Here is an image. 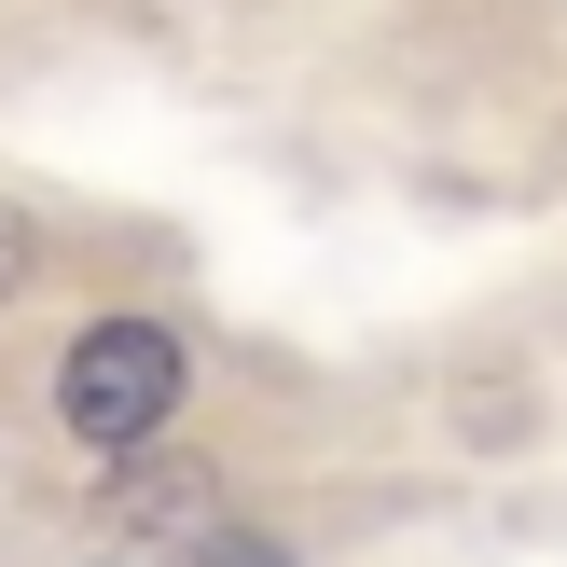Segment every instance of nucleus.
Segmentation results:
<instances>
[{
	"mask_svg": "<svg viewBox=\"0 0 567 567\" xmlns=\"http://www.w3.org/2000/svg\"><path fill=\"white\" fill-rule=\"evenodd\" d=\"M28 264H42V236H28V208H0V305L28 291Z\"/></svg>",
	"mask_w": 567,
	"mask_h": 567,
	"instance_id": "obj_3",
	"label": "nucleus"
},
{
	"mask_svg": "<svg viewBox=\"0 0 567 567\" xmlns=\"http://www.w3.org/2000/svg\"><path fill=\"white\" fill-rule=\"evenodd\" d=\"M55 415H70L83 457H153L166 415H181V332L166 319H97L55 360Z\"/></svg>",
	"mask_w": 567,
	"mask_h": 567,
	"instance_id": "obj_1",
	"label": "nucleus"
},
{
	"mask_svg": "<svg viewBox=\"0 0 567 567\" xmlns=\"http://www.w3.org/2000/svg\"><path fill=\"white\" fill-rule=\"evenodd\" d=\"M181 567H291V540H264V526H194Z\"/></svg>",
	"mask_w": 567,
	"mask_h": 567,
	"instance_id": "obj_2",
	"label": "nucleus"
}]
</instances>
